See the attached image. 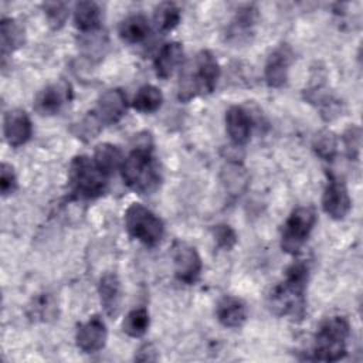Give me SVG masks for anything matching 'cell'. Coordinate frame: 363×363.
Wrapping results in <instances>:
<instances>
[{
    "mask_svg": "<svg viewBox=\"0 0 363 363\" xmlns=\"http://www.w3.org/2000/svg\"><path fill=\"white\" fill-rule=\"evenodd\" d=\"M183 57H184V51L180 43L170 41L162 45V48L159 50L153 61L156 75L162 79L170 78L174 74V71L182 65Z\"/></svg>",
    "mask_w": 363,
    "mask_h": 363,
    "instance_id": "18",
    "label": "cell"
},
{
    "mask_svg": "<svg viewBox=\"0 0 363 363\" xmlns=\"http://www.w3.org/2000/svg\"><path fill=\"white\" fill-rule=\"evenodd\" d=\"M305 99L316 105V108L320 111V115L326 121L339 115V111H340L339 101L323 85H315L312 88L305 89Z\"/></svg>",
    "mask_w": 363,
    "mask_h": 363,
    "instance_id": "21",
    "label": "cell"
},
{
    "mask_svg": "<svg viewBox=\"0 0 363 363\" xmlns=\"http://www.w3.org/2000/svg\"><path fill=\"white\" fill-rule=\"evenodd\" d=\"M17 190V176L14 167L6 162L0 166V191L1 196H10Z\"/></svg>",
    "mask_w": 363,
    "mask_h": 363,
    "instance_id": "35",
    "label": "cell"
},
{
    "mask_svg": "<svg viewBox=\"0 0 363 363\" xmlns=\"http://www.w3.org/2000/svg\"><path fill=\"white\" fill-rule=\"evenodd\" d=\"M150 325L149 312L145 308L132 309L122 322V330L130 337H142Z\"/></svg>",
    "mask_w": 363,
    "mask_h": 363,
    "instance_id": "28",
    "label": "cell"
},
{
    "mask_svg": "<svg viewBox=\"0 0 363 363\" xmlns=\"http://www.w3.org/2000/svg\"><path fill=\"white\" fill-rule=\"evenodd\" d=\"M157 359H159L157 349L150 343L142 345L135 354V360L138 362H156Z\"/></svg>",
    "mask_w": 363,
    "mask_h": 363,
    "instance_id": "36",
    "label": "cell"
},
{
    "mask_svg": "<svg viewBox=\"0 0 363 363\" xmlns=\"http://www.w3.org/2000/svg\"><path fill=\"white\" fill-rule=\"evenodd\" d=\"M225 129L230 140L235 146H242L251 138L252 119L242 106L233 105L225 112Z\"/></svg>",
    "mask_w": 363,
    "mask_h": 363,
    "instance_id": "15",
    "label": "cell"
},
{
    "mask_svg": "<svg viewBox=\"0 0 363 363\" xmlns=\"http://www.w3.org/2000/svg\"><path fill=\"white\" fill-rule=\"evenodd\" d=\"M57 306L52 301L51 295L43 294L33 299L31 305L28 306V318L33 320H48L55 316Z\"/></svg>",
    "mask_w": 363,
    "mask_h": 363,
    "instance_id": "30",
    "label": "cell"
},
{
    "mask_svg": "<svg viewBox=\"0 0 363 363\" xmlns=\"http://www.w3.org/2000/svg\"><path fill=\"white\" fill-rule=\"evenodd\" d=\"M211 234H213L216 245L220 250H224V251L233 250L235 247L237 241H238L237 233L228 224H217V225H214L213 230H211Z\"/></svg>",
    "mask_w": 363,
    "mask_h": 363,
    "instance_id": "34",
    "label": "cell"
},
{
    "mask_svg": "<svg viewBox=\"0 0 363 363\" xmlns=\"http://www.w3.org/2000/svg\"><path fill=\"white\" fill-rule=\"evenodd\" d=\"M26 43L24 28L20 23L11 17L1 18L0 23V45H1V57L7 58L9 54L14 52Z\"/></svg>",
    "mask_w": 363,
    "mask_h": 363,
    "instance_id": "19",
    "label": "cell"
},
{
    "mask_svg": "<svg viewBox=\"0 0 363 363\" xmlns=\"http://www.w3.org/2000/svg\"><path fill=\"white\" fill-rule=\"evenodd\" d=\"M68 183L77 197L92 200L105 194L108 176L96 167L91 157L79 155L75 156L69 164Z\"/></svg>",
    "mask_w": 363,
    "mask_h": 363,
    "instance_id": "5",
    "label": "cell"
},
{
    "mask_svg": "<svg viewBox=\"0 0 363 363\" xmlns=\"http://www.w3.org/2000/svg\"><path fill=\"white\" fill-rule=\"evenodd\" d=\"M255 20H257V9L252 4L241 7L237 11L234 20L231 21L228 34L233 35V37L247 35L248 33L252 31Z\"/></svg>",
    "mask_w": 363,
    "mask_h": 363,
    "instance_id": "29",
    "label": "cell"
},
{
    "mask_svg": "<svg viewBox=\"0 0 363 363\" xmlns=\"http://www.w3.org/2000/svg\"><path fill=\"white\" fill-rule=\"evenodd\" d=\"M126 109L128 101L125 92L119 88H113L108 89L98 98L92 113L96 116L102 126H106L119 122L125 116Z\"/></svg>",
    "mask_w": 363,
    "mask_h": 363,
    "instance_id": "11",
    "label": "cell"
},
{
    "mask_svg": "<svg viewBox=\"0 0 363 363\" xmlns=\"http://www.w3.org/2000/svg\"><path fill=\"white\" fill-rule=\"evenodd\" d=\"M309 279V267L296 261L285 271V278L269 294V308L278 316L301 319L305 315V291Z\"/></svg>",
    "mask_w": 363,
    "mask_h": 363,
    "instance_id": "2",
    "label": "cell"
},
{
    "mask_svg": "<svg viewBox=\"0 0 363 363\" xmlns=\"http://www.w3.org/2000/svg\"><path fill=\"white\" fill-rule=\"evenodd\" d=\"M322 207L333 220H343L352 207V200L345 182L332 173L328 177V184L322 196Z\"/></svg>",
    "mask_w": 363,
    "mask_h": 363,
    "instance_id": "9",
    "label": "cell"
},
{
    "mask_svg": "<svg viewBox=\"0 0 363 363\" xmlns=\"http://www.w3.org/2000/svg\"><path fill=\"white\" fill-rule=\"evenodd\" d=\"M350 323L345 316H330L325 319L313 340L312 359L320 362H337L347 353V339Z\"/></svg>",
    "mask_w": 363,
    "mask_h": 363,
    "instance_id": "4",
    "label": "cell"
},
{
    "mask_svg": "<svg viewBox=\"0 0 363 363\" xmlns=\"http://www.w3.org/2000/svg\"><path fill=\"white\" fill-rule=\"evenodd\" d=\"M182 18L179 6L173 1H163L156 6L153 13V21L159 31L169 33L177 27Z\"/></svg>",
    "mask_w": 363,
    "mask_h": 363,
    "instance_id": "26",
    "label": "cell"
},
{
    "mask_svg": "<svg viewBox=\"0 0 363 363\" xmlns=\"http://www.w3.org/2000/svg\"><path fill=\"white\" fill-rule=\"evenodd\" d=\"M48 24L52 30H60L68 18V3L64 1H45L41 4Z\"/></svg>",
    "mask_w": 363,
    "mask_h": 363,
    "instance_id": "31",
    "label": "cell"
},
{
    "mask_svg": "<svg viewBox=\"0 0 363 363\" xmlns=\"http://www.w3.org/2000/svg\"><path fill=\"white\" fill-rule=\"evenodd\" d=\"M98 294L105 313L115 318L119 313L122 302V286L115 272H106L101 277L98 284Z\"/></svg>",
    "mask_w": 363,
    "mask_h": 363,
    "instance_id": "17",
    "label": "cell"
},
{
    "mask_svg": "<svg viewBox=\"0 0 363 363\" xmlns=\"http://www.w3.org/2000/svg\"><path fill=\"white\" fill-rule=\"evenodd\" d=\"M221 180L224 184V189L228 194L237 197L240 196L248 184V174L242 164L237 162H228L221 172Z\"/></svg>",
    "mask_w": 363,
    "mask_h": 363,
    "instance_id": "24",
    "label": "cell"
},
{
    "mask_svg": "<svg viewBox=\"0 0 363 363\" xmlns=\"http://www.w3.org/2000/svg\"><path fill=\"white\" fill-rule=\"evenodd\" d=\"M220 78V65L210 50L199 51L194 58L182 68L177 85V98L187 102L196 96L211 94Z\"/></svg>",
    "mask_w": 363,
    "mask_h": 363,
    "instance_id": "3",
    "label": "cell"
},
{
    "mask_svg": "<svg viewBox=\"0 0 363 363\" xmlns=\"http://www.w3.org/2000/svg\"><path fill=\"white\" fill-rule=\"evenodd\" d=\"M102 128L104 126L99 123V121L96 119V116L91 111L78 123H75L71 130L78 139H81L84 142H88L91 139H94L102 130Z\"/></svg>",
    "mask_w": 363,
    "mask_h": 363,
    "instance_id": "32",
    "label": "cell"
},
{
    "mask_svg": "<svg viewBox=\"0 0 363 363\" xmlns=\"http://www.w3.org/2000/svg\"><path fill=\"white\" fill-rule=\"evenodd\" d=\"M173 267H174V277L177 281L191 285L194 284L201 274V258L197 250L183 241H176L172 251Z\"/></svg>",
    "mask_w": 363,
    "mask_h": 363,
    "instance_id": "8",
    "label": "cell"
},
{
    "mask_svg": "<svg viewBox=\"0 0 363 363\" xmlns=\"http://www.w3.org/2000/svg\"><path fill=\"white\" fill-rule=\"evenodd\" d=\"M163 104V94L155 85H143L138 89L133 96L132 106L140 113H153L156 112Z\"/></svg>",
    "mask_w": 363,
    "mask_h": 363,
    "instance_id": "25",
    "label": "cell"
},
{
    "mask_svg": "<svg viewBox=\"0 0 363 363\" xmlns=\"http://www.w3.org/2000/svg\"><path fill=\"white\" fill-rule=\"evenodd\" d=\"M216 316L217 320L225 328H241L248 318L247 305L237 296L225 295L218 301L216 306Z\"/></svg>",
    "mask_w": 363,
    "mask_h": 363,
    "instance_id": "16",
    "label": "cell"
},
{
    "mask_svg": "<svg viewBox=\"0 0 363 363\" xmlns=\"http://www.w3.org/2000/svg\"><path fill=\"white\" fill-rule=\"evenodd\" d=\"M149 31L150 26L143 14H130L125 17L118 27V34L121 40L128 44L143 43L147 38Z\"/></svg>",
    "mask_w": 363,
    "mask_h": 363,
    "instance_id": "20",
    "label": "cell"
},
{
    "mask_svg": "<svg viewBox=\"0 0 363 363\" xmlns=\"http://www.w3.org/2000/svg\"><path fill=\"white\" fill-rule=\"evenodd\" d=\"M339 142L336 135L329 129H322L315 133L312 139L313 152L323 160L332 162L337 155Z\"/></svg>",
    "mask_w": 363,
    "mask_h": 363,
    "instance_id": "27",
    "label": "cell"
},
{
    "mask_svg": "<svg viewBox=\"0 0 363 363\" xmlns=\"http://www.w3.org/2000/svg\"><path fill=\"white\" fill-rule=\"evenodd\" d=\"M72 98V88L67 81H58L43 88L35 99L34 109L44 116L57 115Z\"/></svg>",
    "mask_w": 363,
    "mask_h": 363,
    "instance_id": "10",
    "label": "cell"
},
{
    "mask_svg": "<svg viewBox=\"0 0 363 363\" xmlns=\"http://www.w3.org/2000/svg\"><path fill=\"white\" fill-rule=\"evenodd\" d=\"M108 329L99 315H94L86 322L78 325L75 342L84 353H95L104 349Z\"/></svg>",
    "mask_w": 363,
    "mask_h": 363,
    "instance_id": "13",
    "label": "cell"
},
{
    "mask_svg": "<svg viewBox=\"0 0 363 363\" xmlns=\"http://www.w3.org/2000/svg\"><path fill=\"white\" fill-rule=\"evenodd\" d=\"M343 145L350 160H359L362 150V130L357 125H350L343 133Z\"/></svg>",
    "mask_w": 363,
    "mask_h": 363,
    "instance_id": "33",
    "label": "cell"
},
{
    "mask_svg": "<svg viewBox=\"0 0 363 363\" xmlns=\"http://www.w3.org/2000/svg\"><path fill=\"white\" fill-rule=\"evenodd\" d=\"M125 225L129 235L146 247L157 245L164 234L163 221L140 203H132L126 208Z\"/></svg>",
    "mask_w": 363,
    "mask_h": 363,
    "instance_id": "6",
    "label": "cell"
},
{
    "mask_svg": "<svg viewBox=\"0 0 363 363\" xmlns=\"http://www.w3.org/2000/svg\"><path fill=\"white\" fill-rule=\"evenodd\" d=\"M75 27L85 33L98 31L101 27V7L95 1H78L74 7Z\"/></svg>",
    "mask_w": 363,
    "mask_h": 363,
    "instance_id": "22",
    "label": "cell"
},
{
    "mask_svg": "<svg viewBox=\"0 0 363 363\" xmlns=\"http://www.w3.org/2000/svg\"><path fill=\"white\" fill-rule=\"evenodd\" d=\"M94 163L96 164V167L106 174L108 177L111 174H113L118 169L122 167V163L125 160L122 150L112 143H101L95 147L94 152V157H92Z\"/></svg>",
    "mask_w": 363,
    "mask_h": 363,
    "instance_id": "23",
    "label": "cell"
},
{
    "mask_svg": "<svg viewBox=\"0 0 363 363\" xmlns=\"http://www.w3.org/2000/svg\"><path fill=\"white\" fill-rule=\"evenodd\" d=\"M294 61L292 48L282 43L268 57L264 68L265 82L271 88H281L286 84L289 67Z\"/></svg>",
    "mask_w": 363,
    "mask_h": 363,
    "instance_id": "12",
    "label": "cell"
},
{
    "mask_svg": "<svg viewBox=\"0 0 363 363\" xmlns=\"http://www.w3.org/2000/svg\"><path fill=\"white\" fill-rule=\"evenodd\" d=\"M121 174L123 183L139 194H150L160 186L162 173L147 132L135 138V145L122 163Z\"/></svg>",
    "mask_w": 363,
    "mask_h": 363,
    "instance_id": "1",
    "label": "cell"
},
{
    "mask_svg": "<svg viewBox=\"0 0 363 363\" xmlns=\"http://www.w3.org/2000/svg\"><path fill=\"white\" fill-rule=\"evenodd\" d=\"M316 211L312 206H301L291 211L281 233V248L286 254H296L309 238L315 224Z\"/></svg>",
    "mask_w": 363,
    "mask_h": 363,
    "instance_id": "7",
    "label": "cell"
},
{
    "mask_svg": "<svg viewBox=\"0 0 363 363\" xmlns=\"http://www.w3.org/2000/svg\"><path fill=\"white\" fill-rule=\"evenodd\" d=\"M3 133L6 142L11 147H18L27 143L33 135V123L26 111L14 108L4 113Z\"/></svg>",
    "mask_w": 363,
    "mask_h": 363,
    "instance_id": "14",
    "label": "cell"
}]
</instances>
